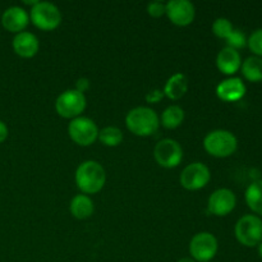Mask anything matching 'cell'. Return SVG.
I'll return each mask as SVG.
<instances>
[{"instance_id": "29", "label": "cell", "mask_w": 262, "mask_h": 262, "mask_svg": "<svg viewBox=\"0 0 262 262\" xmlns=\"http://www.w3.org/2000/svg\"><path fill=\"white\" fill-rule=\"evenodd\" d=\"M8 133H9V130H8L7 124L0 120V143H3L5 140H7Z\"/></svg>"}, {"instance_id": "9", "label": "cell", "mask_w": 262, "mask_h": 262, "mask_svg": "<svg viewBox=\"0 0 262 262\" xmlns=\"http://www.w3.org/2000/svg\"><path fill=\"white\" fill-rule=\"evenodd\" d=\"M217 246V239L212 233H197L189 242V253L194 261L210 262L216 255Z\"/></svg>"}, {"instance_id": "28", "label": "cell", "mask_w": 262, "mask_h": 262, "mask_svg": "<svg viewBox=\"0 0 262 262\" xmlns=\"http://www.w3.org/2000/svg\"><path fill=\"white\" fill-rule=\"evenodd\" d=\"M89 89H90V79L89 78H86V77H82V78L77 79V82H76L77 91L84 94V92H86Z\"/></svg>"}, {"instance_id": "22", "label": "cell", "mask_w": 262, "mask_h": 262, "mask_svg": "<svg viewBox=\"0 0 262 262\" xmlns=\"http://www.w3.org/2000/svg\"><path fill=\"white\" fill-rule=\"evenodd\" d=\"M99 140L102 145L107 146V147H115L122 143L123 132L118 127L109 125V127H105L99 130Z\"/></svg>"}, {"instance_id": "15", "label": "cell", "mask_w": 262, "mask_h": 262, "mask_svg": "<svg viewBox=\"0 0 262 262\" xmlns=\"http://www.w3.org/2000/svg\"><path fill=\"white\" fill-rule=\"evenodd\" d=\"M38 49H40L38 38L28 31L17 33L13 38V50L20 58H32L37 54Z\"/></svg>"}, {"instance_id": "3", "label": "cell", "mask_w": 262, "mask_h": 262, "mask_svg": "<svg viewBox=\"0 0 262 262\" xmlns=\"http://www.w3.org/2000/svg\"><path fill=\"white\" fill-rule=\"evenodd\" d=\"M204 147L206 152L214 158H228L237 150L238 140L229 130L215 129L206 135Z\"/></svg>"}, {"instance_id": "25", "label": "cell", "mask_w": 262, "mask_h": 262, "mask_svg": "<svg viewBox=\"0 0 262 262\" xmlns=\"http://www.w3.org/2000/svg\"><path fill=\"white\" fill-rule=\"evenodd\" d=\"M247 43L248 48H250V50L253 54H256L258 58L262 56V28H258V30L253 31L251 33L250 38L247 40Z\"/></svg>"}, {"instance_id": "27", "label": "cell", "mask_w": 262, "mask_h": 262, "mask_svg": "<svg viewBox=\"0 0 262 262\" xmlns=\"http://www.w3.org/2000/svg\"><path fill=\"white\" fill-rule=\"evenodd\" d=\"M163 97H164L163 90L154 89L147 92V95H146V101L150 102V104H158V102L161 101Z\"/></svg>"}, {"instance_id": "19", "label": "cell", "mask_w": 262, "mask_h": 262, "mask_svg": "<svg viewBox=\"0 0 262 262\" xmlns=\"http://www.w3.org/2000/svg\"><path fill=\"white\" fill-rule=\"evenodd\" d=\"M246 202L257 215H262V179L255 181L246 189Z\"/></svg>"}, {"instance_id": "1", "label": "cell", "mask_w": 262, "mask_h": 262, "mask_svg": "<svg viewBox=\"0 0 262 262\" xmlns=\"http://www.w3.org/2000/svg\"><path fill=\"white\" fill-rule=\"evenodd\" d=\"M106 182V173L100 163L86 160L76 170V184L83 194H95L101 191Z\"/></svg>"}, {"instance_id": "20", "label": "cell", "mask_w": 262, "mask_h": 262, "mask_svg": "<svg viewBox=\"0 0 262 262\" xmlns=\"http://www.w3.org/2000/svg\"><path fill=\"white\" fill-rule=\"evenodd\" d=\"M184 110L178 105H170L163 112L160 118V123L163 127L168 129H176L183 123Z\"/></svg>"}, {"instance_id": "2", "label": "cell", "mask_w": 262, "mask_h": 262, "mask_svg": "<svg viewBox=\"0 0 262 262\" xmlns=\"http://www.w3.org/2000/svg\"><path fill=\"white\" fill-rule=\"evenodd\" d=\"M125 125L133 135L148 137L159 129L160 118L151 107L137 106L128 112L125 117Z\"/></svg>"}, {"instance_id": "31", "label": "cell", "mask_w": 262, "mask_h": 262, "mask_svg": "<svg viewBox=\"0 0 262 262\" xmlns=\"http://www.w3.org/2000/svg\"><path fill=\"white\" fill-rule=\"evenodd\" d=\"M258 253H260V256L262 257V242L258 245Z\"/></svg>"}, {"instance_id": "30", "label": "cell", "mask_w": 262, "mask_h": 262, "mask_svg": "<svg viewBox=\"0 0 262 262\" xmlns=\"http://www.w3.org/2000/svg\"><path fill=\"white\" fill-rule=\"evenodd\" d=\"M177 262H196V261H194L192 257H183V258H181V260H178Z\"/></svg>"}, {"instance_id": "6", "label": "cell", "mask_w": 262, "mask_h": 262, "mask_svg": "<svg viewBox=\"0 0 262 262\" xmlns=\"http://www.w3.org/2000/svg\"><path fill=\"white\" fill-rule=\"evenodd\" d=\"M84 109H86V96L76 89L61 92L55 101L56 113L67 119L81 117Z\"/></svg>"}, {"instance_id": "10", "label": "cell", "mask_w": 262, "mask_h": 262, "mask_svg": "<svg viewBox=\"0 0 262 262\" xmlns=\"http://www.w3.org/2000/svg\"><path fill=\"white\" fill-rule=\"evenodd\" d=\"M210 179H211L210 169L205 164L196 161V163L188 164L182 170L179 181L183 188L188 191H199L209 184Z\"/></svg>"}, {"instance_id": "14", "label": "cell", "mask_w": 262, "mask_h": 262, "mask_svg": "<svg viewBox=\"0 0 262 262\" xmlns=\"http://www.w3.org/2000/svg\"><path fill=\"white\" fill-rule=\"evenodd\" d=\"M216 95L225 102H234L246 95V84L237 77L227 78L220 82L216 87Z\"/></svg>"}, {"instance_id": "24", "label": "cell", "mask_w": 262, "mask_h": 262, "mask_svg": "<svg viewBox=\"0 0 262 262\" xmlns=\"http://www.w3.org/2000/svg\"><path fill=\"white\" fill-rule=\"evenodd\" d=\"M227 45L228 48L238 50V49H242L247 45V38H246V35L241 30H233L232 33L228 36Z\"/></svg>"}, {"instance_id": "16", "label": "cell", "mask_w": 262, "mask_h": 262, "mask_svg": "<svg viewBox=\"0 0 262 262\" xmlns=\"http://www.w3.org/2000/svg\"><path fill=\"white\" fill-rule=\"evenodd\" d=\"M242 66L241 55L237 50L232 48H224L219 51L216 56V67L222 73L232 76L237 73L238 69Z\"/></svg>"}, {"instance_id": "26", "label": "cell", "mask_w": 262, "mask_h": 262, "mask_svg": "<svg viewBox=\"0 0 262 262\" xmlns=\"http://www.w3.org/2000/svg\"><path fill=\"white\" fill-rule=\"evenodd\" d=\"M147 13H148V15H151V17H154V18L163 17V15L166 13V3L159 2V0L148 3Z\"/></svg>"}, {"instance_id": "21", "label": "cell", "mask_w": 262, "mask_h": 262, "mask_svg": "<svg viewBox=\"0 0 262 262\" xmlns=\"http://www.w3.org/2000/svg\"><path fill=\"white\" fill-rule=\"evenodd\" d=\"M245 78L250 82L262 81V59L258 56H250L241 66Z\"/></svg>"}, {"instance_id": "18", "label": "cell", "mask_w": 262, "mask_h": 262, "mask_svg": "<svg viewBox=\"0 0 262 262\" xmlns=\"http://www.w3.org/2000/svg\"><path fill=\"white\" fill-rule=\"evenodd\" d=\"M69 210L76 219H89L94 214V201L87 194H77L72 199L71 204H69Z\"/></svg>"}, {"instance_id": "7", "label": "cell", "mask_w": 262, "mask_h": 262, "mask_svg": "<svg viewBox=\"0 0 262 262\" xmlns=\"http://www.w3.org/2000/svg\"><path fill=\"white\" fill-rule=\"evenodd\" d=\"M71 140L79 146H90L99 138L96 123L87 117H78L71 120L68 125Z\"/></svg>"}, {"instance_id": "11", "label": "cell", "mask_w": 262, "mask_h": 262, "mask_svg": "<svg viewBox=\"0 0 262 262\" xmlns=\"http://www.w3.org/2000/svg\"><path fill=\"white\" fill-rule=\"evenodd\" d=\"M237 205V197L234 192L228 188H219L212 192L207 201V210L215 216H227L234 210Z\"/></svg>"}, {"instance_id": "13", "label": "cell", "mask_w": 262, "mask_h": 262, "mask_svg": "<svg viewBox=\"0 0 262 262\" xmlns=\"http://www.w3.org/2000/svg\"><path fill=\"white\" fill-rule=\"evenodd\" d=\"M30 22V15L23 8L10 7L3 13L2 25L7 31L13 33H19L25 31V28Z\"/></svg>"}, {"instance_id": "5", "label": "cell", "mask_w": 262, "mask_h": 262, "mask_svg": "<svg viewBox=\"0 0 262 262\" xmlns=\"http://www.w3.org/2000/svg\"><path fill=\"white\" fill-rule=\"evenodd\" d=\"M30 19L38 30L53 31L60 25L61 13L53 3L38 2L31 8Z\"/></svg>"}, {"instance_id": "4", "label": "cell", "mask_w": 262, "mask_h": 262, "mask_svg": "<svg viewBox=\"0 0 262 262\" xmlns=\"http://www.w3.org/2000/svg\"><path fill=\"white\" fill-rule=\"evenodd\" d=\"M235 238L246 247H256L262 242V220L257 215H245L234 228Z\"/></svg>"}, {"instance_id": "12", "label": "cell", "mask_w": 262, "mask_h": 262, "mask_svg": "<svg viewBox=\"0 0 262 262\" xmlns=\"http://www.w3.org/2000/svg\"><path fill=\"white\" fill-rule=\"evenodd\" d=\"M166 15L176 26H188L193 22L196 9L188 0H170L166 3Z\"/></svg>"}, {"instance_id": "8", "label": "cell", "mask_w": 262, "mask_h": 262, "mask_svg": "<svg viewBox=\"0 0 262 262\" xmlns=\"http://www.w3.org/2000/svg\"><path fill=\"white\" fill-rule=\"evenodd\" d=\"M154 156L156 163L166 169H173L181 164L183 159V148L171 138H164L156 143L154 148Z\"/></svg>"}, {"instance_id": "23", "label": "cell", "mask_w": 262, "mask_h": 262, "mask_svg": "<svg viewBox=\"0 0 262 262\" xmlns=\"http://www.w3.org/2000/svg\"><path fill=\"white\" fill-rule=\"evenodd\" d=\"M233 28L232 22L227 18H217L214 23H212V32L216 37L219 38H225L227 40L228 36L232 33Z\"/></svg>"}, {"instance_id": "17", "label": "cell", "mask_w": 262, "mask_h": 262, "mask_svg": "<svg viewBox=\"0 0 262 262\" xmlns=\"http://www.w3.org/2000/svg\"><path fill=\"white\" fill-rule=\"evenodd\" d=\"M188 91V78L183 73H174L164 86V96L170 100H179Z\"/></svg>"}]
</instances>
